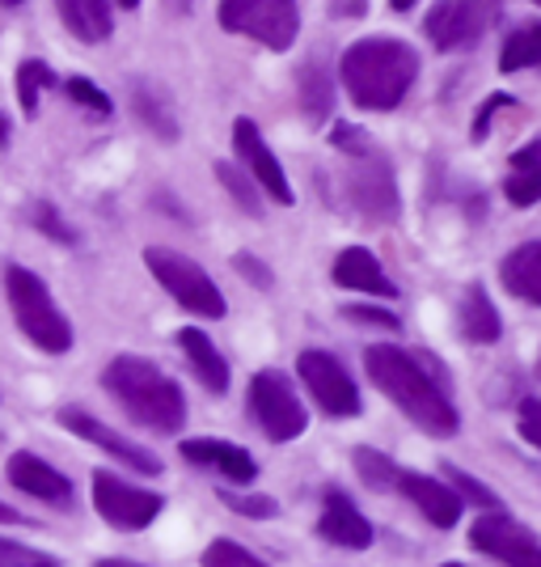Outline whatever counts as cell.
Returning a JSON list of instances; mask_svg holds the SVG:
<instances>
[{
    "instance_id": "obj_1",
    "label": "cell",
    "mask_w": 541,
    "mask_h": 567,
    "mask_svg": "<svg viewBox=\"0 0 541 567\" xmlns=\"http://www.w3.org/2000/svg\"><path fill=\"white\" fill-rule=\"evenodd\" d=\"M364 373L373 378V385H377L381 394L394 402L419 432L440 436V441L457 436L461 415H457L452 399L431 381V373H427L424 364L406 352V348H398V343H368V348H364Z\"/></svg>"
},
{
    "instance_id": "obj_2",
    "label": "cell",
    "mask_w": 541,
    "mask_h": 567,
    "mask_svg": "<svg viewBox=\"0 0 541 567\" xmlns=\"http://www.w3.org/2000/svg\"><path fill=\"white\" fill-rule=\"evenodd\" d=\"M343 90L360 111H394L419 81V55L402 39H360L339 60Z\"/></svg>"
},
{
    "instance_id": "obj_3",
    "label": "cell",
    "mask_w": 541,
    "mask_h": 567,
    "mask_svg": "<svg viewBox=\"0 0 541 567\" xmlns=\"http://www.w3.org/2000/svg\"><path fill=\"white\" fill-rule=\"evenodd\" d=\"M102 385L115 394L118 406L141 427L169 436V432H183V424H187V399H183L178 381L165 378L144 355H115L102 369Z\"/></svg>"
},
{
    "instance_id": "obj_4",
    "label": "cell",
    "mask_w": 541,
    "mask_h": 567,
    "mask_svg": "<svg viewBox=\"0 0 541 567\" xmlns=\"http://www.w3.org/2000/svg\"><path fill=\"white\" fill-rule=\"evenodd\" d=\"M330 144L347 157V169H343V195H347V204L364 220H377V225L394 220L402 199H398V178H394V166L385 162V153L355 123H334Z\"/></svg>"
},
{
    "instance_id": "obj_5",
    "label": "cell",
    "mask_w": 541,
    "mask_h": 567,
    "mask_svg": "<svg viewBox=\"0 0 541 567\" xmlns=\"http://www.w3.org/2000/svg\"><path fill=\"white\" fill-rule=\"evenodd\" d=\"M4 292H9V309H13V322L18 331L43 348L51 355H64L72 348V322L60 313V306L51 301L48 284L39 280L30 267L9 262L4 267Z\"/></svg>"
},
{
    "instance_id": "obj_6",
    "label": "cell",
    "mask_w": 541,
    "mask_h": 567,
    "mask_svg": "<svg viewBox=\"0 0 541 567\" xmlns=\"http://www.w3.org/2000/svg\"><path fill=\"white\" fill-rule=\"evenodd\" d=\"M144 262H148L153 280L162 284L165 292L187 309V313L208 318V322H216V318H225V313H229V306H225V297H220L216 280L195 259L178 255V250H165V246H148V250H144Z\"/></svg>"
},
{
    "instance_id": "obj_7",
    "label": "cell",
    "mask_w": 541,
    "mask_h": 567,
    "mask_svg": "<svg viewBox=\"0 0 541 567\" xmlns=\"http://www.w3.org/2000/svg\"><path fill=\"white\" fill-rule=\"evenodd\" d=\"M216 18L229 34L254 39L267 51H288L301 34L296 0H220Z\"/></svg>"
},
{
    "instance_id": "obj_8",
    "label": "cell",
    "mask_w": 541,
    "mask_h": 567,
    "mask_svg": "<svg viewBox=\"0 0 541 567\" xmlns=\"http://www.w3.org/2000/svg\"><path fill=\"white\" fill-rule=\"evenodd\" d=\"M250 415L262 427V436L275 441V445H288V441L309 432L305 402L296 399L292 381L280 369H262L250 378Z\"/></svg>"
},
{
    "instance_id": "obj_9",
    "label": "cell",
    "mask_w": 541,
    "mask_h": 567,
    "mask_svg": "<svg viewBox=\"0 0 541 567\" xmlns=\"http://www.w3.org/2000/svg\"><path fill=\"white\" fill-rule=\"evenodd\" d=\"M503 4L499 0H440L431 13H427V39L431 48L440 51H466L478 39H487V30L499 22Z\"/></svg>"
},
{
    "instance_id": "obj_10",
    "label": "cell",
    "mask_w": 541,
    "mask_h": 567,
    "mask_svg": "<svg viewBox=\"0 0 541 567\" xmlns=\"http://www.w3.org/2000/svg\"><path fill=\"white\" fill-rule=\"evenodd\" d=\"M296 373L305 381L309 399L318 402L330 420H352V415H360L364 402H360V390H355L352 373H347L330 352L305 348V352L296 355Z\"/></svg>"
},
{
    "instance_id": "obj_11",
    "label": "cell",
    "mask_w": 541,
    "mask_h": 567,
    "mask_svg": "<svg viewBox=\"0 0 541 567\" xmlns=\"http://www.w3.org/2000/svg\"><path fill=\"white\" fill-rule=\"evenodd\" d=\"M470 546L503 567H541V538L512 513H487L474 520Z\"/></svg>"
},
{
    "instance_id": "obj_12",
    "label": "cell",
    "mask_w": 541,
    "mask_h": 567,
    "mask_svg": "<svg viewBox=\"0 0 541 567\" xmlns=\"http://www.w3.org/2000/svg\"><path fill=\"white\" fill-rule=\"evenodd\" d=\"M94 508L97 517L115 529H144L153 520L162 517L165 499L157 492H144L136 483L118 478L111 471H97L94 474Z\"/></svg>"
},
{
    "instance_id": "obj_13",
    "label": "cell",
    "mask_w": 541,
    "mask_h": 567,
    "mask_svg": "<svg viewBox=\"0 0 541 567\" xmlns=\"http://www.w3.org/2000/svg\"><path fill=\"white\" fill-rule=\"evenodd\" d=\"M233 148H237V162L246 166V174L259 183V190L267 199H275L280 208H292L296 204V195H292V183H288V174H283L280 157L267 148L262 141L259 123L254 118H237L233 123Z\"/></svg>"
},
{
    "instance_id": "obj_14",
    "label": "cell",
    "mask_w": 541,
    "mask_h": 567,
    "mask_svg": "<svg viewBox=\"0 0 541 567\" xmlns=\"http://www.w3.org/2000/svg\"><path fill=\"white\" fill-rule=\"evenodd\" d=\"M60 424L69 427V432H76L81 441H90V445H97L102 453H111L118 466H132L136 474H162V457L157 453H148L144 445H136V441H127V436H118L115 427H106L97 415H90L85 406H64L60 411Z\"/></svg>"
},
{
    "instance_id": "obj_15",
    "label": "cell",
    "mask_w": 541,
    "mask_h": 567,
    "mask_svg": "<svg viewBox=\"0 0 541 567\" xmlns=\"http://www.w3.org/2000/svg\"><path fill=\"white\" fill-rule=\"evenodd\" d=\"M318 538L330 546H343V550H368V546L377 543V529H373V520L355 508L352 496H343V492L330 487L326 496H322Z\"/></svg>"
},
{
    "instance_id": "obj_16",
    "label": "cell",
    "mask_w": 541,
    "mask_h": 567,
    "mask_svg": "<svg viewBox=\"0 0 541 567\" xmlns=\"http://www.w3.org/2000/svg\"><path fill=\"white\" fill-rule=\"evenodd\" d=\"M4 474H9V483H13L18 492H25V496L43 499V504H55V508H72V483L55 471L51 462H43L39 453L18 450L9 457Z\"/></svg>"
},
{
    "instance_id": "obj_17",
    "label": "cell",
    "mask_w": 541,
    "mask_h": 567,
    "mask_svg": "<svg viewBox=\"0 0 541 567\" xmlns=\"http://www.w3.org/2000/svg\"><path fill=\"white\" fill-rule=\"evenodd\" d=\"M178 453L187 457L190 466L220 474V478H229V483H237V487H246V483H254V478H259V462H254V453H246L241 445H229V441L199 436V441H183Z\"/></svg>"
},
{
    "instance_id": "obj_18",
    "label": "cell",
    "mask_w": 541,
    "mask_h": 567,
    "mask_svg": "<svg viewBox=\"0 0 541 567\" xmlns=\"http://www.w3.org/2000/svg\"><path fill=\"white\" fill-rule=\"evenodd\" d=\"M394 487H398L402 496L410 499L419 513H424L431 525H440V529H452L457 520H461V496L448 487V483H440V478H431V474H415V471H398V478H394Z\"/></svg>"
},
{
    "instance_id": "obj_19",
    "label": "cell",
    "mask_w": 541,
    "mask_h": 567,
    "mask_svg": "<svg viewBox=\"0 0 541 567\" xmlns=\"http://www.w3.org/2000/svg\"><path fill=\"white\" fill-rule=\"evenodd\" d=\"M330 280L339 284V288H352V292H364V297H398V288L394 280L385 276V267L373 250H364V246H347V250H339V259L330 267Z\"/></svg>"
},
{
    "instance_id": "obj_20",
    "label": "cell",
    "mask_w": 541,
    "mask_h": 567,
    "mask_svg": "<svg viewBox=\"0 0 541 567\" xmlns=\"http://www.w3.org/2000/svg\"><path fill=\"white\" fill-rule=\"evenodd\" d=\"M503 199L512 208H533L541 204V136L517 148L503 169Z\"/></svg>"
},
{
    "instance_id": "obj_21",
    "label": "cell",
    "mask_w": 541,
    "mask_h": 567,
    "mask_svg": "<svg viewBox=\"0 0 541 567\" xmlns=\"http://www.w3.org/2000/svg\"><path fill=\"white\" fill-rule=\"evenodd\" d=\"M499 280L517 301L541 306V241H524L517 250H508L499 262Z\"/></svg>"
},
{
    "instance_id": "obj_22",
    "label": "cell",
    "mask_w": 541,
    "mask_h": 567,
    "mask_svg": "<svg viewBox=\"0 0 541 567\" xmlns=\"http://www.w3.org/2000/svg\"><path fill=\"white\" fill-rule=\"evenodd\" d=\"M178 348H183L190 373L199 378V385L208 394H225L229 390V364H225V355H220V348H216L208 334L187 327V331H178Z\"/></svg>"
},
{
    "instance_id": "obj_23",
    "label": "cell",
    "mask_w": 541,
    "mask_h": 567,
    "mask_svg": "<svg viewBox=\"0 0 541 567\" xmlns=\"http://www.w3.org/2000/svg\"><path fill=\"white\" fill-rule=\"evenodd\" d=\"M457 322H461V334H466L470 343H478V348H491V343H499V334H503V318H499V309H495V301L487 297L482 284L466 288Z\"/></svg>"
},
{
    "instance_id": "obj_24",
    "label": "cell",
    "mask_w": 541,
    "mask_h": 567,
    "mask_svg": "<svg viewBox=\"0 0 541 567\" xmlns=\"http://www.w3.org/2000/svg\"><path fill=\"white\" fill-rule=\"evenodd\" d=\"M55 9H60V22L69 25V34L81 43H106L115 30L106 0H55Z\"/></svg>"
},
{
    "instance_id": "obj_25",
    "label": "cell",
    "mask_w": 541,
    "mask_h": 567,
    "mask_svg": "<svg viewBox=\"0 0 541 567\" xmlns=\"http://www.w3.org/2000/svg\"><path fill=\"white\" fill-rule=\"evenodd\" d=\"M541 69V22H520L499 51V72Z\"/></svg>"
},
{
    "instance_id": "obj_26",
    "label": "cell",
    "mask_w": 541,
    "mask_h": 567,
    "mask_svg": "<svg viewBox=\"0 0 541 567\" xmlns=\"http://www.w3.org/2000/svg\"><path fill=\"white\" fill-rule=\"evenodd\" d=\"M55 85V72L43 64V60H22L18 64V76H13V90H18V106H22L25 118L39 115V97Z\"/></svg>"
},
{
    "instance_id": "obj_27",
    "label": "cell",
    "mask_w": 541,
    "mask_h": 567,
    "mask_svg": "<svg viewBox=\"0 0 541 567\" xmlns=\"http://www.w3.org/2000/svg\"><path fill=\"white\" fill-rule=\"evenodd\" d=\"M301 106L309 118H326L334 106V85H330V72L322 64H309L301 72Z\"/></svg>"
},
{
    "instance_id": "obj_28",
    "label": "cell",
    "mask_w": 541,
    "mask_h": 567,
    "mask_svg": "<svg viewBox=\"0 0 541 567\" xmlns=\"http://www.w3.org/2000/svg\"><path fill=\"white\" fill-rule=\"evenodd\" d=\"M216 178L225 183V190L233 195V204L241 208V213L259 216L262 213V199H259V183L246 174L241 166H233V162H216Z\"/></svg>"
},
{
    "instance_id": "obj_29",
    "label": "cell",
    "mask_w": 541,
    "mask_h": 567,
    "mask_svg": "<svg viewBox=\"0 0 541 567\" xmlns=\"http://www.w3.org/2000/svg\"><path fill=\"white\" fill-rule=\"evenodd\" d=\"M136 111H141V118L162 136V141H178V123H174V111L165 106V97L157 94V90H148V85H141L136 90Z\"/></svg>"
},
{
    "instance_id": "obj_30",
    "label": "cell",
    "mask_w": 541,
    "mask_h": 567,
    "mask_svg": "<svg viewBox=\"0 0 541 567\" xmlns=\"http://www.w3.org/2000/svg\"><path fill=\"white\" fill-rule=\"evenodd\" d=\"M440 466H445L448 487L461 496V504H478V508H487V513H503V508H499V496H495L487 483H478V478H470L466 471H457L452 462H440Z\"/></svg>"
},
{
    "instance_id": "obj_31",
    "label": "cell",
    "mask_w": 541,
    "mask_h": 567,
    "mask_svg": "<svg viewBox=\"0 0 541 567\" xmlns=\"http://www.w3.org/2000/svg\"><path fill=\"white\" fill-rule=\"evenodd\" d=\"M355 471H360V478H364L368 487H377V492L394 487V478H398L394 457H385L381 450H368V445H360V450H355Z\"/></svg>"
},
{
    "instance_id": "obj_32",
    "label": "cell",
    "mask_w": 541,
    "mask_h": 567,
    "mask_svg": "<svg viewBox=\"0 0 541 567\" xmlns=\"http://www.w3.org/2000/svg\"><path fill=\"white\" fill-rule=\"evenodd\" d=\"M204 567H267L254 555V550H246L241 543H233V538H216V543H208V550H204Z\"/></svg>"
},
{
    "instance_id": "obj_33",
    "label": "cell",
    "mask_w": 541,
    "mask_h": 567,
    "mask_svg": "<svg viewBox=\"0 0 541 567\" xmlns=\"http://www.w3.org/2000/svg\"><path fill=\"white\" fill-rule=\"evenodd\" d=\"M64 90H69V97L76 106H85V111H94V115H111V111H115V102L102 94L90 76H69Z\"/></svg>"
},
{
    "instance_id": "obj_34",
    "label": "cell",
    "mask_w": 541,
    "mask_h": 567,
    "mask_svg": "<svg viewBox=\"0 0 541 567\" xmlns=\"http://www.w3.org/2000/svg\"><path fill=\"white\" fill-rule=\"evenodd\" d=\"M0 567H60V559H51V555L34 550V546L0 538Z\"/></svg>"
},
{
    "instance_id": "obj_35",
    "label": "cell",
    "mask_w": 541,
    "mask_h": 567,
    "mask_svg": "<svg viewBox=\"0 0 541 567\" xmlns=\"http://www.w3.org/2000/svg\"><path fill=\"white\" fill-rule=\"evenodd\" d=\"M34 225H39V234L55 237V241H64V246H76V234H72V225L60 213H55L51 204H34Z\"/></svg>"
},
{
    "instance_id": "obj_36",
    "label": "cell",
    "mask_w": 541,
    "mask_h": 567,
    "mask_svg": "<svg viewBox=\"0 0 541 567\" xmlns=\"http://www.w3.org/2000/svg\"><path fill=\"white\" fill-rule=\"evenodd\" d=\"M220 499H225V508H233V513H241V517H275V499L271 496H237V492H220Z\"/></svg>"
},
{
    "instance_id": "obj_37",
    "label": "cell",
    "mask_w": 541,
    "mask_h": 567,
    "mask_svg": "<svg viewBox=\"0 0 541 567\" xmlns=\"http://www.w3.org/2000/svg\"><path fill=\"white\" fill-rule=\"evenodd\" d=\"M517 432L541 453V399H520L517 411Z\"/></svg>"
},
{
    "instance_id": "obj_38",
    "label": "cell",
    "mask_w": 541,
    "mask_h": 567,
    "mask_svg": "<svg viewBox=\"0 0 541 567\" xmlns=\"http://www.w3.org/2000/svg\"><path fill=\"white\" fill-rule=\"evenodd\" d=\"M343 318L364 322V327H385V331H398V313H389V309H381V306H347V309H343Z\"/></svg>"
},
{
    "instance_id": "obj_39",
    "label": "cell",
    "mask_w": 541,
    "mask_h": 567,
    "mask_svg": "<svg viewBox=\"0 0 541 567\" xmlns=\"http://www.w3.org/2000/svg\"><path fill=\"white\" fill-rule=\"evenodd\" d=\"M503 106H512V94H491L482 106H478V115H474V127H470V136L474 144L478 141H487V132H491V118L495 111H503Z\"/></svg>"
},
{
    "instance_id": "obj_40",
    "label": "cell",
    "mask_w": 541,
    "mask_h": 567,
    "mask_svg": "<svg viewBox=\"0 0 541 567\" xmlns=\"http://www.w3.org/2000/svg\"><path fill=\"white\" fill-rule=\"evenodd\" d=\"M233 267H237V271H241V276H250V280L259 284V288H271V271H262L259 259H254V255H237Z\"/></svg>"
},
{
    "instance_id": "obj_41",
    "label": "cell",
    "mask_w": 541,
    "mask_h": 567,
    "mask_svg": "<svg viewBox=\"0 0 541 567\" xmlns=\"http://www.w3.org/2000/svg\"><path fill=\"white\" fill-rule=\"evenodd\" d=\"M0 525H30V520L18 513V508H9V504H0Z\"/></svg>"
},
{
    "instance_id": "obj_42",
    "label": "cell",
    "mask_w": 541,
    "mask_h": 567,
    "mask_svg": "<svg viewBox=\"0 0 541 567\" xmlns=\"http://www.w3.org/2000/svg\"><path fill=\"white\" fill-rule=\"evenodd\" d=\"M94 567H141V564H132V559H97Z\"/></svg>"
},
{
    "instance_id": "obj_43",
    "label": "cell",
    "mask_w": 541,
    "mask_h": 567,
    "mask_svg": "<svg viewBox=\"0 0 541 567\" xmlns=\"http://www.w3.org/2000/svg\"><path fill=\"white\" fill-rule=\"evenodd\" d=\"M9 136H13V127H9V118L0 115V148H4V144H9Z\"/></svg>"
},
{
    "instance_id": "obj_44",
    "label": "cell",
    "mask_w": 541,
    "mask_h": 567,
    "mask_svg": "<svg viewBox=\"0 0 541 567\" xmlns=\"http://www.w3.org/2000/svg\"><path fill=\"white\" fill-rule=\"evenodd\" d=\"M165 4H169L174 13H190V4H195V0H165Z\"/></svg>"
},
{
    "instance_id": "obj_45",
    "label": "cell",
    "mask_w": 541,
    "mask_h": 567,
    "mask_svg": "<svg viewBox=\"0 0 541 567\" xmlns=\"http://www.w3.org/2000/svg\"><path fill=\"white\" fill-rule=\"evenodd\" d=\"M389 4H394V9H398V13H406V9H415V4H419V0H389Z\"/></svg>"
},
{
    "instance_id": "obj_46",
    "label": "cell",
    "mask_w": 541,
    "mask_h": 567,
    "mask_svg": "<svg viewBox=\"0 0 541 567\" xmlns=\"http://www.w3.org/2000/svg\"><path fill=\"white\" fill-rule=\"evenodd\" d=\"M118 4H123V9H136V4H141V0H118Z\"/></svg>"
},
{
    "instance_id": "obj_47",
    "label": "cell",
    "mask_w": 541,
    "mask_h": 567,
    "mask_svg": "<svg viewBox=\"0 0 541 567\" xmlns=\"http://www.w3.org/2000/svg\"><path fill=\"white\" fill-rule=\"evenodd\" d=\"M0 4H22V0H0Z\"/></svg>"
},
{
    "instance_id": "obj_48",
    "label": "cell",
    "mask_w": 541,
    "mask_h": 567,
    "mask_svg": "<svg viewBox=\"0 0 541 567\" xmlns=\"http://www.w3.org/2000/svg\"><path fill=\"white\" fill-rule=\"evenodd\" d=\"M538 378H541V355H538Z\"/></svg>"
},
{
    "instance_id": "obj_49",
    "label": "cell",
    "mask_w": 541,
    "mask_h": 567,
    "mask_svg": "<svg viewBox=\"0 0 541 567\" xmlns=\"http://www.w3.org/2000/svg\"><path fill=\"white\" fill-rule=\"evenodd\" d=\"M445 567H461V564H445Z\"/></svg>"
},
{
    "instance_id": "obj_50",
    "label": "cell",
    "mask_w": 541,
    "mask_h": 567,
    "mask_svg": "<svg viewBox=\"0 0 541 567\" xmlns=\"http://www.w3.org/2000/svg\"><path fill=\"white\" fill-rule=\"evenodd\" d=\"M533 4H541V0H533Z\"/></svg>"
}]
</instances>
